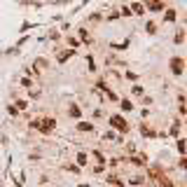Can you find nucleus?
Wrapping results in <instances>:
<instances>
[{"mask_svg":"<svg viewBox=\"0 0 187 187\" xmlns=\"http://www.w3.org/2000/svg\"><path fill=\"white\" fill-rule=\"evenodd\" d=\"M112 126H117L119 131H126V122H124L122 117H117V115H115V117H112Z\"/></svg>","mask_w":187,"mask_h":187,"instance_id":"obj_1","label":"nucleus"},{"mask_svg":"<svg viewBox=\"0 0 187 187\" xmlns=\"http://www.w3.org/2000/svg\"><path fill=\"white\" fill-rule=\"evenodd\" d=\"M40 129H42V131H49V129H54V119H45V122L40 124Z\"/></svg>","mask_w":187,"mask_h":187,"instance_id":"obj_2","label":"nucleus"},{"mask_svg":"<svg viewBox=\"0 0 187 187\" xmlns=\"http://www.w3.org/2000/svg\"><path fill=\"white\" fill-rule=\"evenodd\" d=\"M173 70H176V75H180V70H182V61L180 59H173Z\"/></svg>","mask_w":187,"mask_h":187,"instance_id":"obj_3","label":"nucleus"},{"mask_svg":"<svg viewBox=\"0 0 187 187\" xmlns=\"http://www.w3.org/2000/svg\"><path fill=\"white\" fill-rule=\"evenodd\" d=\"M82 187H87V185H82Z\"/></svg>","mask_w":187,"mask_h":187,"instance_id":"obj_4","label":"nucleus"}]
</instances>
